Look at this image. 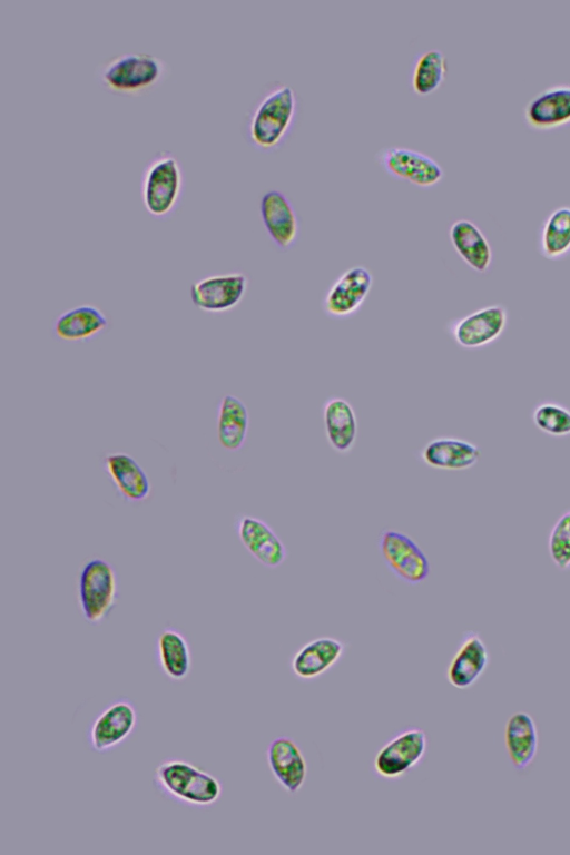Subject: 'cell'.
<instances>
[{"mask_svg":"<svg viewBox=\"0 0 570 855\" xmlns=\"http://www.w3.org/2000/svg\"><path fill=\"white\" fill-rule=\"evenodd\" d=\"M426 748L425 731L419 727H406L376 751L373 760L374 772L385 779L403 777L422 761Z\"/></svg>","mask_w":570,"mask_h":855,"instance_id":"obj_7","label":"cell"},{"mask_svg":"<svg viewBox=\"0 0 570 855\" xmlns=\"http://www.w3.org/2000/svg\"><path fill=\"white\" fill-rule=\"evenodd\" d=\"M377 547L385 566L403 582L419 584L428 579L431 572L429 558L409 534L384 529L380 533Z\"/></svg>","mask_w":570,"mask_h":855,"instance_id":"obj_6","label":"cell"},{"mask_svg":"<svg viewBox=\"0 0 570 855\" xmlns=\"http://www.w3.org/2000/svg\"><path fill=\"white\" fill-rule=\"evenodd\" d=\"M538 430L553 438L570 435V409L553 401L539 403L532 412Z\"/></svg>","mask_w":570,"mask_h":855,"instance_id":"obj_29","label":"cell"},{"mask_svg":"<svg viewBox=\"0 0 570 855\" xmlns=\"http://www.w3.org/2000/svg\"><path fill=\"white\" fill-rule=\"evenodd\" d=\"M158 666L175 681L184 680L191 669V653L185 636L174 628H165L156 640Z\"/></svg>","mask_w":570,"mask_h":855,"instance_id":"obj_26","label":"cell"},{"mask_svg":"<svg viewBox=\"0 0 570 855\" xmlns=\"http://www.w3.org/2000/svg\"><path fill=\"white\" fill-rule=\"evenodd\" d=\"M297 114L294 89L281 82L272 83L252 107L246 120V137L256 149L269 151L287 138Z\"/></svg>","mask_w":570,"mask_h":855,"instance_id":"obj_1","label":"cell"},{"mask_svg":"<svg viewBox=\"0 0 570 855\" xmlns=\"http://www.w3.org/2000/svg\"><path fill=\"white\" fill-rule=\"evenodd\" d=\"M372 286L373 275L367 267L355 265L345 269L324 295V313L335 318L355 314L368 297Z\"/></svg>","mask_w":570,"mask_h":855,"instance_id":"obj_11","label":"cell"},{"mask_svg":"<svg viewBox=\"0 0 570 855\" xmlns=\"http://www.w3.org/2000/svg\"><path fill=\"white\" fill-rule=\"evenodd\" d=\"M490 662L488 647L476 631H465L448 668V682L456 689L472 687L483 675Z\"/></svg>","mask_w":570,"mask_h":855,"instance_id":"obj_15","label":"cell"},{"mask_svg":"<svg viewBox=\"0 0 570 855\" xmlns=\"http://www.w3.org/2000/svg\"><path fill=\"white\" fill-rule=\"evenodd\" d=\"M540 253L557 261L570 252V206L562 205L549 213L540 230Z\"/></svg>","mask_w":570,"mask_h":855,"instance_id":"obj_27","label":"cell"},{"mask_svg":"<svg viewBox=\"0 0 570 855\" xmlns=\"http://www.w3.org/2000/svg\"><path fill=\"white\" fill-rule=\"evenodd\" d=\"M322 410L328 445L340 454L348 453L357 439V419L354 407L346 399L334 396L324 402Z\"/></svg>","mask_w":570,"mask_h":855,"instance_id":"obj_22","label":"cell"},{"mask_svg":"<svg viewBox=\"0 0 570 855\" xmlns=\"http://www.w3.org/2000/svg\"><path fill=\"white\" fill-rule=\"evenodd\" d=\"M236 533L249 554L266 568L275 569L287 558V549L274 529L263 519L244 514L238 517Z\"/></svg>","mask_w":570,"mask_h":855,"instance_id":"obj_13","label":"cell"},{"mask_svg":"<svg viewBox=\"0 0 570 855\" xmlns=\"http://www.w3.org/2000/svg\"><path fill=\"white\" fill-rule=\"evenodd\" d=\"M137 719V710L129 700L111 702L100 711L88 729L90 748L97 753L114 749L131 735Z\"/></svg>","mask_w":570,"mask_h":855,"instance_id":"obj_12","label":"cell"},{"mask_svg":"<svg viewBox=\"0 0 570 855\" xmlns=\"http://www.w3.org/2000/svg\"><path fill=\"white\" fill-rule=\"evenodd\" d=\"M448 65L440 49H429L417 56L411 75V85L415 94L425 96L435 91L444 80Z\"/></svg>","mask_w":570,"mask_h":855,"instance_id":"obj_28","label":"cell"},{"mask_svg":"<svg viewBox=\"0 0 570 855\" xmlns=\"http://www.w3.org/2000/svg\"><path fill=\"white\" fill-rule=\"evenodd\" d=\"M259 214L268 237L278 249L286 250L294 245L299 232L298 217L283 191H265L259 202Z\"/></svg>","mask_w":570,"mask_h":855,"instance_id":"obj_16","label":"cell"},{"mask_svg":"<svg viewBox=\"0 0 570 855\" xmlns=\"http://www.w3.org/2000/svg\"><path fill=\"white\" fill-rule=\"evenodd\" d=\"M118 578L115 568L101 558H92L80 568L77 578V600L82 618L91 623L102 622L116 606Z\"/></svg>","mask_w":570,"mask_h":855,"instance_id":"obj_5","label":"cell"},{"mask_svg":"<svg viewBox=\"0 0 570 855\" xmlns=\"http://www.w3.org/2000/svg\"><path fill=\"white\" fill-rule=\"evenodd\" d=\"M108 327L105 313L90 304H82L61 313L53 322L56 337L67 342H85Z\"/></svg>","mask_w":570,"mask_h":855,"instance_id":"obj_24","label":"cell"},{"mask_svg":"<svg viewBox=\"0 0 570 855\" xmlns=\"http://www.w3.org/2000/svg\"><path fill=\"white\" fill-rule=\"evenodd\" d=\"M548 551L553 564L561 571L570 568V510L559 515L548 538Z\"/></svg>","mask_w":570,"mask_h":855,"instance_id":"obj_30","label":"cell"},{"mask_svg":"<svg viewBox=\"0 0 570 855\" xmlns=\"http://www.w3.org/2000/svg\"><path fill=\"white\" fill-rule=\"evenodd\" d=\"M247 287L248 278L240 272L208 275L190 285L189 297L202 312L226 313L239 305Z\"/></svg>","mask_w":570,"mask_h":855,"instance_id":"obj_8","label":"cell"},{"mask_svg":"<svg viewBox=\"0 0 570 855\" xmlns=\"http://www.w3.org/2000/svg\"><path fill=\"white\" fill-rule=\"evenodd\" d=\"M166 72V62L159 57L146 52H126L105 61L98 69V79L112 94L138 96L157 86Z\"/></svg>","mask_w":570,"mask_h":855,"instance_id":"obj_2","label":"cell"},{"mask_svg":"<svg viewBox=\"0 0 570 855\" xmlns=\"http://www.w3.org/2000/svg\"><path fill=\"white\" fill-rule=\"evenodd\" d=\"M523 118L533 129L548 130L570 124V83L549 86L523 107Z\"/></svg>","mask_w":570,"mask_h":855,"instance_id":"obj_17","label":"cell"},{"mask_svg":"<svg viewBox=\"0 0 570 855\" xmlns=\"http://www.w3.org/2000/svg\"><path fill=\"white\" fill-rule=\"evenodd\" d=\"M104 468L118 493L129 502H140L150 494L151 485L142 466L125 452L108 453Z\"/></svg>","mask_w":570,"mask_h":855,"instance_id":"obj_20","label":"cell"},{"mask_svg":"<svg viewBox=\"0 0 570 855\" xmlns=\"http://www.w3.org/2000/svg\"><path fill=\"white\" fill-rule=\"evenodd\" d=\"M449 238L456 254L473 271L485 273L492 263L491 245L480 229L470 219H458L449 228Z\"/></svg>","mask_w":570,"mask_h":855,"instance_id":"obj_23","label":"cell"},{"mask_svg":"<svg viewBox=\"0 0 570 855\" xmlns=\"http://www.w3.org/2000/svg\"><path fill=\"white\" fill-rule=\"evenodd\" d=\"M421 460L430 468L444 471H464L480 460V448L461 438L436 436L420 452Z\"/></svg>","mask_w":570,"mask_h":855,"instance_id":"obj_18","label":"cell"},{"mask_svg":"<svg viewBox=\"0 0 570 855\" xmlns=\"http://www.w3.org/2000/svg\"><path fill=\"white\" fill-rule=\"evenodd\" d=\"M539 736L533 717L527 711H515L504 726V746L512 767L524 770L533 761Z\"/></svg>","mask_w":570,"mask_h":855,"instance_id":"obj_21","label":"cell"},{"mask_svg":"<svg viewBox=\"0 0 570 855\" xmlns=\"http://www.w3.org/2000/svg\"><path fill=\"white\" fill-rule=\"evenodd\" d=\"M266 760L272 775L286 793L294 795L303 787L307 761L294 738L282 735L272 739L266 748Z\"/></svg>","mask_w":570,"mask_h":855,"instance_id":"obj_14","label":"cell"},{"mask_svg":"<svg viewBox=\"0 0 570 855\" xmlns=\"http://www.w3.org/2000/svg\"><path fill=\"white\" fill-rule=\"evenodd\" d=\"M377 161L392 177L419 187H431L444 175L442 166L434 158L407 147L383 148L377 153Z\"/></svg>","mask_w":570,"mask_h":855,"instance_id":"obj_9","label":"cell"},{"mask_svg":"<svg viewBox=\"0 0 570 855\" xmlns=\"http://www.w3.org/2000/svg\"><path fill=\"white\" fill-rule=\"evenodd\" d=\"M183 184L178 158L170 151L155 154L140 177V197L147 213L157 218L171 214L181 197Z\"/></svg>","mask_w":570,"mask_h":855,"instance_id":"obj_4","label":"cell"},{"mask_svg":"<svg viewBox=\"0 0 570 855\" xmlns=\"http://www.w3.org/2000/svg\"><path fill=\"white\" fill-rule=\"evenodd\" d=\"M508 325V311L501 304L488 305L453 321L449 331L454 342L468 350L497 341Z\"/></svg>","mask_w":570,"mask_h":855,"instance_id":"obj_10","label":"cell"},{"mask_svg":"<svg viewBox=\"0 0 570 855\" xmlns=\"http://www.w3.org/2000/svg\"><path fill=\"white\" fill-rule=\"evenodd\" d=\"M249 429L246 404L236 395L225 394L217 411V439L222 448L235 452L243 448Z\"/></svg>","mask_w":570,"mask_h":855,"instance_id":"obj_25","label":"cell"},{"mask_svg":"<svg viewBox=\"0 0 570 855\" xmlns=\"http://www.w3.org/2000/svg\"><path fill=\"white\" fill-rule=\"evenodd\" d=\"M154 783L167 797L198 807L216 803L223 790L214 775L181 759L159 764L154 774Z\"/></svg>","mask_w":570,"mask_h":855,"instance_id":"obj_3","label":"cell"},{"mask_svg":"<svg viewBox=\"0 0 570 855\" xmlns=\"http://www.w3.org/2000/svg\"><path fill=\"white\" fill-rule=\"evenodd\" d=\"M345 651L340 639L324 636L304 643L292 657L291 669L302 680L321 677L338 662Z\"/></svg>","mask_w":570,"mask_h":855,"instance_id":"obj_19","label":"cell"}]
</instances>
